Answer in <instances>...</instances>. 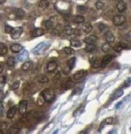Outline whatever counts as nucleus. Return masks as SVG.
<instances>
[{
  "mask_svg": "<svg viewBox=\"0 0 131 134\" xmlns=\"http://www.w3.org/2000/svg\"><path fill=\"white\" fill-rule=\"evenodd\" d=\"M41 96L43 97V98L45 99V102H47V103H51V102L54 100L55 97V94L52 89L46 88L42 91Z\"/></svg>",
  "mask_w": 131,
  "mask_h": 134,
  "instance_id": "f257e3e1",
  "label": "nucleus"
},
{
  "mask_svg": "<svg viewBox=\"0 0 131 134\" xmlns=\"http://www.w3.org/2000/svg\"><path fill=\"white\" fill-rule=\"evenodd\" d=\"M50 45V43H45V42H41L39 44L38 46L35 47L33 50V53L35 54H39L42 53L44 51H45L46 48Z\"/></svg>",
  "mask_w": 131,
  "mask_h": 134,
  "instance_id": "f03ea898",
  "label": "nucleus"
},
{
  "mask_svg": "<svg viewBox=\"0 0 131 134\" xmlns=\"http://www.w3.org/2000/svg\"><path fill=\"white\" fill-rule=\"evenodd\" d=\"M23 32V29L21 27H16L12 29L11 32V38L14 40H17L20 38Z\"/></svg>",
  "mask_w": 131,
  "mask_h": 134,
  "instance_id": "7ed1b4c3",
  "label": "nucleus"
},
{
  "mask_svg": "<svg viewBox=\"0 0 131 134\" xmlns=\"http://www.w3.org/2000/svg\"><path fill=\"white\" fill-rule=\"evenodd\" d=\"M126 22V18L122 15H115L113 18V22L116 25V26H119V25H122Z\"/></svg>",
  "mask_w": 131,
  "mask_h": 134,
  "instance_id": "20e7f679",
  "label": "nucleus"
},
{
  "mask_svg": "<svg viewBox=\"0 0 131 134\" xmlns=\"http://www.w3.org/2000/svg\"><path fill=\"white\" fill-rule=\"evenodd\" d=\"M86 74H87V71H85V70H80V71H77L74 74L73 79L76 81H78L80 80H81Z\"/></svg>",
  "mask_w": 131,
  "mask_h": 134,
  "instance_id": "39448f33",
  "label": "nucleus"
},
{
  "mask_svg": "<svg viewBox=\"0 0 131 134\" xmlns=\"http://www.w3.org/2000/svg\"><path fill=\"white\" fill-rule=\"evenodd\" d=\"M28 107V102L26 100H21L19 103V107H18V110L21 115H24L26 113Z\"/></svg>",
  "mask_w": 131,
  "mask_h": 134,
  "instance_id": "423d86ee",
  "label": "nucleus"
},
{
  "mask_svg": "<svg viewBox=\"0 0 131 134\" xmlns=\"http://www.w3.org/2000/svg\"><path fill=\"white\" fill-rule=\"evenodd\" d=\"M112 59H113V56L110 55V54H107L105 55L103 59L101 60V67H105L106 66H107L108 64L112 61Z\"/></svg>",
  "mask_w": 131,
  "mask_h": 134,
  "instance_id": "0eeeda50",
  "label": "nucleus"
},
{
  "mask_svg": "<svg viewBox=\"0 0 131 134\" xmlns=\"http://www.w3.org/2000/svg\"><path fill=\"white\" fill-rule=\"evenodd\" d=\"M58 67V64L56 61H49L47 64V71L50 73L54 72Z\"/></svg>",
  "mask_w": 131,
  "mask_h": 134,
  "instance_id": "6e6552de",
  "label": "nucleus"
},
{
  "mask_svg": "<svg viewBox=\"0 0 131 134\" xmlns=\"http://www.w3.org/2000/svg\"><path fill=\"white\" fill-rule=\"evenodd\" d=\"M105 40L107 43H111L114 41L115 37L110 31H107L105 32Z\"/></svg>",
  "mask_w": 131,
  "mask_h": 134,
  "instance_id": "1a4fd4ad",
  "label": "nucleus"
},
{
  "mask_svg": "<svg viewBox=\"0 0 131 134\" xmlns=\"http://www.w3.org/2000/svg\"><path fill=\"white\" fill-rule=\"evenodd\" d=\"M91 66L93 68H98L101 67V61L99 58H97V57H92L91 59Z\"/></svg>",
  "mask_w": 131,
  "mask_h": 134,
  "instance_id": "9d476101",
  "label": "nucleus"
},
{
  "mask_svg": "<svg viewBox=\"0 0 131 134\" xmlns=\"http://www.w3.org/2000/svg\"><path fill=\"white\" fill-rule=\"evenodd\" d=\"M117 10L119 11L120 12H123L126 10L127 9V5L126 3L124 2L122 0H120V1H118V3L117 5Z\"/></svg>",
  "mask_w": 131,
  "mask_h": 134,
  "instance_id": "9b49d317",
  "label": "nucleus"
},
{
  "mask_svg": "<svg viewBox=\"0 0 131 134\" xmlns=\"http://www.w3.org/2000/svg\"><path fill=\"white\" fill-rule=\"evenodd\" d=\"M10 49L13 53H18V52H20L21 51H22L23 47L18 44H12V45H11Z\"/></svg>",
  "mask_w": 131,
  "mask_h": 134,
  "instance_id": "f8f14e48",
  "label": "nucleus"
},
{
  "mask_svg": "<svg viewBox=\"0 0 131 134\" xmlns=\"http://www.w3.org/2000/svg\"><path fill=\"white\" fill-rule=\"evenodd\" d=\"M44 35V30L39 28H35L32 31V35L34 38H37V37H40L41 35Z\"/></svg>",
  "mask_w": 131,
  "mask_h": 134,
  "instance_id": "ddd939ff",
  "label": "nucleus"
},
{
  "mask_svg": "<svg viewBox=\"0 0 131 134\" xmlns=\"http://www.w3.org/2000/svg\"><path fill=\"white\" fill-rule=\"evenodd\" d=\"M97 40V37L96 35H90L88 37L85 38L84 39V42L87 43V44H91V43H94Z\"/></svg>",
  "mask_w": 131,
  "mask_h": 134,
  "instance_id": "4468645a",
  "label": "nucleus"
},
{
  "mask_svg": "<svg viewBox=\"0 0 131 134\" xmlns=\"http://www.w3.org/2000/svg\"><path fill=\"white\" fill-rule=\"evenodd\" d=\"M96 48H97V46L93 43L87 44V45L85 47V51L88 53H91V52H94V51L96 50Z\"/></svg>",
  "mask_w": 131,
  "mask_h": 134,
  "instance_id": "2eb2a0df",
  "label": "nucleus"
},
{
  "mask_svg": "<svg viewBox=\"0 0 131 134\" xmlns=\"http://www.w3.org/2000/svg\"><path fill=\"white\" fill-rule=\"evenodd\" d=\"M36 80L41 83V84H45V83H48L49 81V79L48 77H46L45 75H39L36 78Z\"/></svg>",
  "mask_w": 131,
  "mask_h": 134,
  "instance_id": "dca6fc26",
  "label": "nucleus"
},
{
  "mask_svg": "<svg viewBox=\"0 0 131 134\" xmlns=\"http://www.w3.org/2000/svg\"><path fill=\"white\" fill-rule=\"evenodd\" d=\"M82 29H83V31H84V33L88 34V33H90L91 31H92L93 26H92V25H91L90 23H85V24L83 25Z\"/></svg>",
  "mask_w": 131,
  "mask_h": 134,
  "instance_id": "f3484780",
  "label": "nucleus"
},
{
  "mask_svg": "<svg viewBox=\"0 0 131 134\" xmlns=\"http://www.w3.org/2000/svg\"><path fill=\"white\" fill-rule=\"evenodd\" d=\"M70 44L71 45L75 48H78L81 46V42H80V40L77 39V38H72V39L70 40Z\"/></svg>",
  "mask_w": 131,
  "mask_h": 134,
  "instance_id": "a211bd4d",
  "label": "nucleus"
},
{
  "mask_svg": "<svg viewBox=\"0 0 131 134\" xmlns=\"http://www.w3.org/2000/svg\"><path fill=\"white\" fill-rule=\"evenodd\" d=\"M28 57V52L27 51H23V52L18 55V60L19 61H26L27 58Z\"/></svg>",
  "mask_w": 131,
  "mask_h": 134,
  "instance_id": "6ab92c4d",
  "label": "nucleus"
},
{
  "mask_svg": "<svg viewBox=\"0 0 131 134\" xmlns=\"http://www.w3.org/2000/svg\"><path fill=\"white\" fill-rule=\"evenodd\" d=\"M15 113H16V107H11L10 109L8 110V113H7V117H8L9 119L13 118L14 116L15 115Z\"/></svg>",
  "mask_w": 131,
  "mask_h": 134,
  "instance_id": "aec40b11",
  "label": "nucleus"
},
{
  "mask_svg": "<svg viewBox=\"0 0 131 134\" xmlns=\"http://www.w3.org/2000/svg\"><path fill=\"white\" fill-rule=\"evenodd\" d=\"M73 21L74 23H77V24L83 23L84 22V17L81 15H76V16H74V18H73Z\"/></svg>",
  "mask_w": 131,
  "mask_h": 134,
  "instance_id": "412c9836",
  "label": "nucleus"
},
{
  "mask_svg": "<svg viewBox=\"0 0 131 134\" xmlns=\"http://www.w3.org/2000/svg\"><path fill=\"white\" fill-rule=\"evenodd\" d=\"M8 52V48L3 43H0V55H5Z\"/></svg>",
  "mask_w": 131,
  "mask_h": 134,
  "instance_id": "4be33fe9",
  "label": "nucleus"
},
{
  "mask_svg": "<svg viewBox=\"0 0 131 134\" xmlns=\"http://www.w3.org/2000/svg\"><path fill=\"white\" fill-rule=\"evenodd\" d=\"M49 5H50V3L48 0H41L39 3V6L41 9H47L49 6Z\"/></svg>",
  "mask_w": 131,
  "mask_h": 134,
  "instance_id": "5701e85b",
  "label": "nucleus"
},
{
  "mask_svg": "<svg viewBox=\"0 0 131 134\" xmlns=\"http://www.w3.org/2000/svg\"><path fill=\"white\" fill-rule=\"evenodd\" d=\"M65 32L67 35H72L75 33V30H74L70 25H66V26L65 27Z\"/></svg>",
  "mask_w": 131,
  "mask_h": 134,
  "instance_id": "b1692460",
  "label": "nucleus"
},
{
  "mask_svg": "<svg viewBox=\"0 0 131 134\" xmlns=\"http://www.w3.org/2000/svg\"><path fill=\"white\" fill-rule=\"evenodd\" d=\"M114 118L112 117H109V118H107L104 121H103V123L101 126V129L102 128V127L105 125H110V124H114Z\"/></svg>",
  "mask_w": 131,
  "mask_h": 134,
  "instance_id": "393cba45",
  "label": "nucleus"
},
{
  "mask_svg": "<svg viewBox=\"0 0 131 134\" xmlns=\"http://www.w3.org/2000/svg\"><path fill=\"white\" fill-rule=\"evenodd\" d=\"M6 64L7 65L10 67H13L15 65V59L13 57H9L7 59V61H6Z\"/></svg>",
  "mask_w": 131,
  "mask_h": 134,
  "instance_id": "a878e982",
  "label": "nucleus"
},
{
  "mask_svg": "<svg viewBox=\"0 0 131 134\" xmlns=\"http://www.w3.org/2000/svg\"><path fill=\"white\" fill-rule=\"evenodd\" d=\"M75 62H76V58L75 57H71V58L67 62V66H68V68H69L70 70H71L74 66L75 65Z\"/></svg>",
  "mask_w": 131,
  "mask_h": 134,
  "instance_id": "bb28decb",
  "label": "nucleus"
},
{
  "mask_svg": "<svg viewBox=\"0 0 131 134\" xmlns=\"http://www.w3.org/2000/svg\"><path fill=\"white\" fill-rule=\"evenodd\" d=\"M123 94V89H121V88L118 89V90H117L116 92L114 94V99H117V98L120 97Z\"/></svg>",
  "mask_w": 131,
  "mask_h": 134,
  "instance_id": "cd10ccee",
  "label": "nucleus"
},
{
  "mask_svg": "<svg viewBox=\"0 0 131 134\" xmlns=\"http://www.w3.org/2000/svg\"><path fill=\"white\" fill-rule=\"evenodd\" d=\"M31 66H32V63H31L30 61H26L22 65V69L23 70V71H28V70L30 69Z\"/></svg>",
  "mask_w": 131,
  "mask_h": 134,
  "instance_id": "c85d7f7f",
  "label": "nucleus"
},
{
  "mask_svg": "<svg viewBox=\"0 0 131 134\" xmlns=\"http://www.w3.org/2000/svg\"><path fill=\"white\" fill-rule=\"evenodd\" d=\"M24 15H25V12L22 9H17L16 10V12H15V16H16V18L21 19V18H22L24 17Z\"/></svg>",
  "mask_w": 131,
  "mask_h": 134,
  "instance_id": "c756f323",
  "label": "nucleus"
},
{
  "mask_svg": "<svg viewBox=\"0 0 131 134\" xmlns=\"http://www.w3.org/2000/svg\"><path fill=\"white\" fill-rule=\"evenodd\" d=\"M110 48H111V47L109 43H104L101 47V49L104 52H108L110 50Z\"/></svg>",
  "mask_w": 131,
  "mask_h": 134,
  "instance_id": "7c9ffc66",
  "label": "nucleus"
},
{
  "mask_svg": "<svg viewBox=\"0 0 131 134\" xmlns=\"http://www.w3.org/2000/svg\"><path fill=\"white\" fill-rule=\"evenodd\" d=\"M77 10L80 14H84L87 12V8L84 5H78L77 7Z\"/></svg>",
  "mask_w": 131,
  "mask_h": 134,
  "instance_id": "2f4dec72",
  "label": "nucleus"
},
{
  "mask_svg": "<svg viewBox=\"0 0 131 134\" xmlns=\"http://www.w3.org/2000/svg\"><path fill=\"white\" fill-rule=\"evenodd\" d=\"M45 27L47 29H52L54 28V23L52 22V19H49L45 22Z\"/></svg>",
  "mask_w": 131,
  "mask_h": 134,
  "instance_id": "473e14b6",
  "label": "nucleus"
},
{
  "mask_svg": "<svg viewBox=\"0 0 131 134\" xmlns=\"http://www.w3.org/2000/svg\"><path fill=\"white\" fill-rule=\"evenodd\" d=\"M95 6H96V9L100 10V9H103L104 8V6H105V4L101 2V1H98L95 3Z\"/></svg>",
  "mask_w": 131,
  "mask_h": 134,
  "instance_id": "72a5a7b5",
  "label": "nucleus"
},
{
  "mask_svg": "<svg viewBox=\"0 0 131 134\" xmlns=\"http://www.w3.org/2000/svg\"><path fill=\"white\" fill-rule=\"evenodd\" d=\"M84 111V107H79V108H78V109L74 112V113H73V116L74 117H78V116H79V115L82 112Z\"/></svg>",
  "mask_w": 131,
  "mask_h": 134,
  "instance_id": "f704fd0d",
  "label": "nucleus"
},
{
  "mask_svg": "<svg viewBox=\"0 0 131 134\" xmlns=\"http://www.w3.org/2000/svg\"><path fill=\"white\" fill-rule=\"evenodd\" d=\"M12 29H13V28H12V26H10V25H5V28H4V31L6 34H11Z\"/></svg>",
  "mask_w": 131,
  "mask_h": 134,
  "instance_id": "c9c22d12",
  "label": "nucleus"
},
{
  "mask_svg": "<svg viewBox=\"0 0 131 134\" xmlns=\"http://www.w3.org/2000/svg\"><path fill=\"white\" fill-rule=\"evenodd\" d=\"M19 84H20V82L19 81H15L14 82L13 84H12L10 87V89L12 91H15L16 90V89H18V87H19Z\"/></svg>",
  "mask_w": 131,
  "mask_h": 134,
  "instance_id": "e433bc0d",
  "label": "nucleus"
},
{
  "mask_svg": "<svg viewBox=\"0 0 131 134\" xmlns=\"http://www.w3.org/2000/svg\"><path fill=\"white\" fill-rule=\"evenodd\" d=\"M19 132V128L18 127H15V126H13L12 128L9 130V131L8 132V133H12V134H15Z\"/></svg>",
  "mask_w": 131,
  "mask_h": 134,
  "instance_id": "4c0bfd02",
  "label": "nucleus"
},
{
  "mask_svg": "<svg viewBox=\"0 0 131 134\" xmlns=\"http://www.w3.org/2000/svg\"><path fill=\"white\" fill-rule=\"evenodd\" d=\"M98 27H99V29L101 31H108V27H107V25H106L105 24H100L98 25Z\"/></svg>",
  "mask_w": 131,
  "mask_h": 134,
  "instance_id": "58836bf2",
  "label": "nucleus"
},
{
  "mask_svg": "<svg viewBox=\"0 0 131 134\" xmlns=\"http://www.w3.org/2000/svg\"><path fill=\"white\" fill-rule=\"evenodd\" d=\"M64 51H65V54H71L74 53V51L70 47H65L64 48Z\"/></svg>",
  "mask_w": 131,
  "mask_h": 134,
  "instance_id": "ea45409f",
  "label": "nucleus"
},
{
  "mask_svg": "<svg viewBox=\"0 0 131 134\" xmlns=\"http://www.w3.org/2000/svg\"><path fill=\"white\" fill-rule=\"evenodd\" d=\"M7 126H8L7 122H4V121H2V122H0V130H5L6 128H7Z\"/></svg>",
  "mask_w": 131,
  "mask_h": 134,
  "instance_id": "a19ab883",
  "label": "nucleus"
},
{
  "mask_svg": "<svg viewBox=\"0 0 131 134\" xmlns=\"http://www.w3.org/2000/svg\"><path fill=\"white\" fill-rule=\"evenodd\" d=\"M81 91H82V89H80V88H76L74 89L73 93H72V95H79L81 94Z\"/></svg>",
  "mask_w": 131,
  "mask_h": 134,
  "instance_id": "79ce46f5",
  "label": "nucleus"
},
{
  "mask_svg": "<svg viewBox=\"0 0 131 134\" xmlns=\"http://www.w3.org/2000/svg\"><path fill=\"white\" fill-rule=\"evenodd\" d=\"M6 82V77L5 75L0 76V84H5Z\"/></svg>",
  "mask_w": 131,
  "mask_h": 134,
  "instance_id": "37998d69",
  "label": "nucleus"
},
{
  "mask_svg": "<svg viewBox=\"0 0 131 134\" xmlns=\"http://www.w3.org/2000/svg\"><path fill=\"white\" fill-rule=\"evenodd\" d=\"M65 86H67V87H66V88L69 89L70 87H71L73 86V83H72V82H71V81H67V82H66V83H65Z\"/></svg>",
  "mask_w": 131,
  "mask_h": 134,
  "instance_id": "c03bdc74",
  "label": "nucleus"
},
{
  "mask_svg": "<svg viewBox=\"0 0 131 134\" xmlns=\"http://www.w3.org/2000/svg\"><path fill=\"white\" fill-rule=\"evenodd\" d=\"M3 110H4L3 105H2V102L0 101V116H2V114H3Z\"/></svg>",
  "mask_w": 131,
  "mask_h": 134,
  "instance_id": "a18cd8bd",
  "label": "nucleus"
},
{
  "mask_svg": "<svg viewBox=\"0 0 131 134\" xmlns=\"http://www.w3.org/2000/svg\"><path fill=\"white\" fill-rule=\"evenodd\" d=\"M114 50L116 51V52H121V51L123 50V48H122V47H120L119 44H118L117 46H115L114 47Z\"/></svg>",
  "mask_w": 131,
  "mask_h": 134,
  "instance_id": "49530a36",
  "label": "nucleus"
},
{
  "mask_svg": "<svg viewBox=\"0 0 131 134\" xmlns=\"http://www.w3.org/2000/svg\"><path fill=\"white\" fill-rule=\"evenodd\" d=\"M119 45L120 46V47H122V48L123 49H124V48H127V44H126V43H123V42H120L119 43Z\"/></svg>",
  "mask_w": 131,
  "mask_h": 134,
  "instance_id": "de8ad7c7",
  "label": "nucleus"
},
{
  "mask_svg": "<svg viewBox=\"0 0 131 134\" xmlns=\"http://www.w3.org/2000/svg\"><path fill=\"white\" fill-rule=\"evenodd\" d=\"M4 67H5L4 64H3V63H0V74H1V73L3 71Z\"/></svg>",
  "mask_w": 131,
  "mask_h": 134,
  "instance_id": "09e8293b",
  "label": "nucleus"
},
{
  "mask_svg": "<svg viewBox=\"0 0 131 134\" xmlns=\"http://www.w3.org/2000/svg\"><path fill=\"white\" fill-rule=\"evenodd\" d=\"M3 98V92L2 91H0V101H1Z\"/></svg>",
  "mask_w": 131,
  "mask_h": 134,
  "instance_id": "8fccbe9b",
  "label": "nucleus"
},
{
  "mask_svg": "<svg viewBox=\"0 0 131 134\" xmlns=\"http://www.w3.org/2000/svg\"><path fill=\"white\" fill-rule=\"evenodd\" d=\"M63 2H66V3H70L71 2V0H62Z\"/></svg>",
  "mask_w": 131,
  "mask_h": 134,
  "instance_id": "3c124183",
  "label": "nucleus"
},
{
  "mask_svg": "<svg viewBox=\"0 0 131 134\" xmlns=\"http://www.w3.org/2000/svg\"><path fill=\"white\" fill-rule=\"evenodd\" d=\"M5 2V0H0V4H3Z\"/></svg>",
  "mask_w": 131,
  "mask_h": 134,
  "instance_id": "603ef678",
  "label": "nucleus"
},
{
  "mask_svg": "<svg viewBox=\"0 0 131 134\" xmlns=\"http://www.w3.org/2000/svg\"><path fill=\"white\" fill-rule=\"evenodd\" d=\"M116 1H120V0H116Z\"/></svg>",
  "mask_w": 131,
  "mask_h": 134,
  "instance_id": "864d4df0",
  "label": "nucleus"
}]
</instances>
